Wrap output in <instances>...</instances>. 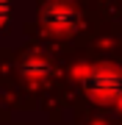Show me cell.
Segmentation results:
<instances>
[{"label": "cell", "instance_id": "obj_1", "mask_svg": "<svg viewBox=\"0 0 122 125\" xmlns=\"http://www.w3.org/2000/svg\"><path fill=\"white\" fill-rule=\"evenodd\" d=\"M83 92L97 103H117L122 100V70L111 64H97L78 72Z\"/></svg>", "mask_w": 122, "mask_h": 125}, {"label": "cell", "instance_id": "obj_2", "mask_svg": "<svg viewBox=\"0 0 122 125\" xmlns=\"http://www.w3.org/2000/svg\"><path fill=\"white\" fill-rule=\"evenodd\" d=\"M39 22L45 31L56 33V36H67L72 33L78 28V14L69 3H64V0H50V3L42 6L39 11Z\"/></svg>", "mask_w": 122, "mask_h": 125}, {"label": "cell", "instance_id": "obj_4", "mask_svg": "<svg viewBox=\"0 0 122 125\" xmlns=\"http://www.w3.org/2000/svg\"><path fill=\"white\" fill-rule=\"evenodd\" d=\"M11 20V0H0V28Z\"/></svg>", "mask_w": 122, "mask_h": 125}, {"label": "cell", "instance_id": "obj_3", "mask_svg": "<svg viewBox=\"0 0 122 125\" xmlns=\"http://www.w3.org/2000/svg\"><path fill=\"white\" fill-rule=\"evenodd\" d=\"M22 75H25V78H39V75H47V61H42V58L25 61V64H22Z\"/></svg>", "mask_w": 122, "mask_h": 125}]
</instances>
